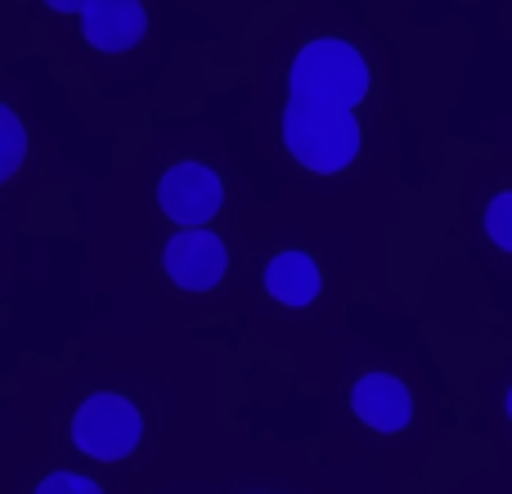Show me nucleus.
<instances>
[{"label":"nucleus","instance_id":"nucleus-12","mask_svg":"<svg viewBox=\"0 0 512 494\" xmlns=\"http://www.w3.org/2000/svg\"><path fill=\"white\" fill-rule=\"evenodd\" d=\"M50 9H59V14H81V9L90 5V0H45Z\"/></svg>","mask_w":512,"mask_h":494},{"label":"nucleus","instance_id":"nucleus-4","mask_svg":"<svg viewBox=\"0 0 512 494\" xmlns=\"http://www.w3.org/2000/svg\"><path fill=\"white\" fill-rule=\"evenodd\" d=\"M158 203L185 230H203L225 203V185L212 167L203 162H176V167L162 171L158 180Z\"/></svg>","mask_w":512,"mask_h":494},{"label":"nucleus","instance_id":"nucleus-1","mask_svg":"<svg viewBox=\"0 0 512 494\" xmlns=\"http://www.w3.org/2000/svg\"><path fill=\"white\" fill-rule=\"evenodd\" d=\"M283 144L315 176H337L364 149V126L355 108L315 104V99H288L283 108Z\"/></svg>","mask_w":512,"mask_h":494},{"label":"nucleus","instance_id":"nucleus-6","mask_svg":"<svg viewBox=\"0 0 512 494\" xmlns=\"http://www.w3.org/2000/svg\"><path fill=\"white\" fill-rule=\"evenodd\" d=\"M351 409L364 427L373 432H405L409 418H414V396L396 373H364L351 387Z\"/></svg>","mask_w":512,"mask_h":494},{"label":"nucleus","instance_id":"nucleus-8","mask_svg":"<svg viewBox=\"0 0 512 494\" xmlns=\"http://www.w3.org/2000/svg\"><path fill=\"white\" fill-rule=\"evenodd\" d=\"M319 288H324V274H319L315 256H306V252H279L265 265V292L279 306H292V310L310 306L319 297Z\"/></svg>","mask_w":512,"mask_h":494},{"label":"nucleus","instance_id":"nucleus-11","mask_svg":"<svg viewBox=\"0 0 512 494\" xmlns=\"http://www.w3.org/2000/svg\"><path fill=\"white\" fill-rule=\"evenodd\" d=\"M36 494H104L90 477H77V472H50V477L36 486Z\"/></svg>","mask_w":512,"mask_h":494},{"label":"nucleus","instance_id":"nucleus-9","mask_svg":"<svg viewBox=\"0 0 512 494\" xmlns=\"http://www.w3.org/2000/svg\"><path fill=\"white\" fill-rule=\"evenodd\" d=\"M23 153H27V131L18 122V113L9 104H0V185L23 167Z\"/></svg>","mask_w":512,"mask_h":494},{"label":"nucleus","instance_id":"nucleus-2","mask_svg":"<svg viewBox=\"0 0 512 494\" xmlns=\"http://www.w3.org/2000/svg\"><path fill=\"white\" fill-rule=\"evenodd\" d=\"M288 90H292V99L360 108L373 90V72H369V59L351 41L319 36V41H306L297 50L292 72H288Z\"/></svg>","mask_w":512,"mask_h":494},{"label":"nucleus","instance_id":"nucleus-3","mask_svg":"<svg viewBox=\"0 0 512 494\" xmlns=\"http://www.w3.org/2000/svg\"><path fill=\"white\" fill-rule=\"evenodd\" d=\"M140 436H144L140 409L126 396H117V391H99L72 414V441H77L81 454H90L99 463H117L126 454H135Z\"/></svg>","mask_w":512,"mask_h":494},{"label":"nucleus","instance_id":"nucleus-7","mask_svg":"<svg viewBox=\"0 0 512 494\" xmlns=\"http://www.w3.org/2000/svg\"><path fill=\"white\" fill-rule=\"evenodd\" d=\"M81 32L95 50L122 54L140 45V36L149 32V14H144L140 0H90L81 9Z\"/></svg>","mask_w":512,"mask_h":494},{"label":"nucleus","instance_id":"nucleus-13","mask_svg":"<svg viewBox=\"0 0 512 494\" xmlns=\"http://www.w3.org/2000/svg\"><path fill=\"white\" fill-rule=\"evenodd\" d=\"M508 418H512V387H508Z\"/></svg>","mask_w":512,"mask_h":494},{"label":"nucleus","instance_id":"nucleus-5","mask_svg":"<svg viewBox=\"0 0 512 494\" xmlns=\"http://www.w3.org/2000/svg\"><path fill=\"white\" fill-rule=\"evenodd\" d=\"M162 270L185 292H212L230 270V252L212 230H180L162 252Z\"/></svg>","mask_w":512,"mask_h":494},{"label":"nucleus","instance_id":"nucleus-10","mask_svg":"<svg viewBox=\"0 0 512 494\" xmlns=\"http://www.w3.org/2000/svg\"><path fill=\"white\" fill-rule=\"evenodd\" d=\"M486 234L499 252H512V189L495 194L486 203Z\"/></svg>","mask_w":512,"mask_h":494}]
</instances>
